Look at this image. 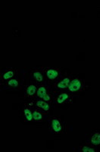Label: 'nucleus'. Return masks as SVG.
Returning a JSON list of instances; mask_svg holds the SVG:
<instances>
[{"mask_svg": "<svg viewBox=\"0 0 100 152\" xmlns=\"http://www.w3.org/2000/svg\"><path fill=\"white\" fill-rule=\"evenodd\" d=\"M46 120L48 123L49 131L52 135L60 136L67 133V125L62 116L51 115L46 118Z\"/></svg>", "mask_w": 100, "mask_h": 152, "instance_id": "f257e3e1", "label": "nucleus"}, {"mask_svg": "<svg viewBox=\"0 0 100 152\" xmlns=\"http://www.w3.org/2000/svg\"><path fill=\"white\" fill-rule=\"evenodd\" d=\"M90 87L86 82L84 78H80L79 76H77V75L74 76V78L71 80V83H70L68 88H67V91L70 92L74 97H79L84 95Z\"/></svg>", "mask_w": 100, "mask_h": 152, "instance_id": "f03ea898", "label": "nucleus"}, {"mask_svg": "<svg viewBox=\"0 0 100 152\" xmlns=\"http://www.w3.org/2000/svg\"><path fill=\"white\" fill-rule=\"evenodd\" d=\"M25 84H26L25 70H24V69H21L20 72L14 78L10 79L1 86L5 90L20 91L24 88Z\"/></svg>", "mask_w": 100, "mask_h": 152, "instance_id": "7ed1b4c3", "label": "nucleus"}, {"mask_svg": "<svg viewBox=\"0 0 100 152\" xmlns=\"http://www.w3.org/2000/svg\"><path fill=\"white\" fill-rule=\"evenodd\" d=\"M76 75L74 73L68 72L67 71H64V72L60 78L55 81V83L50 85L52 88L53 94L59 93L62 91H67L68 86L71 83V80L74 78V76Z\"/></svg>", "mask_w": 100, "mask_h": 152, "instance_id": "20e7f679", "label": "nucleus"}, {"mask_svg": "<svg viewBox=\"0 0 100 152\" xmlns=\"http://www.w3.org/2000/svg\"><path fill=\"white\" fill-rule=\"evenodd\" d=\"M74 99L75 97L67 91L54 94L52 105L54 108H57V109L64 108V107H67L72 104L74 101Z\"/></svg>", "mask_w": 100, "mask_h": 152, "instance_id": "39448f33", "label": "nucleus"}, {"mask_svg": "<svg viewBox=\"0 0 100 152\" xmlns=\"http://www.w3.org/2000/svg\"><path fill=\"white\" fill-rule=\"evenodd\" d=\"M25 77H26V81H32L38 85L46 84L41 66L27 69V70H25Z\"/></svg>", "mask_w": 100, "mask_h": 152, "instance_id": "423d86ee", "label": "nucleus"}, {"mask_svg": "<svg viewBox=\"0 0 100 152\" xmlns=\"http://www.w3.org/2000/svg\"><path fill=\"white\" fill-rule=\"evenodd\" d=\"M41 69L45 76L46 83L52 85L60 78L65 70H62L60 68L49 67V66H41Z\"/></svg>", "mask_w": 100, "mask_h": 152, "instance_id": "0eeeda50", "label": "nucleus"}, {"mask_svg": "<svg viewBox=\"0 0 100 152\" xmlns=\"http://www.w3.org/2000/svg\"><path fill=\"white\" fill-rule=\"evenodd\" d=\"M30 106L33 107H36L37 109L40 110L41 112L43 113V114L46 116L47 117L52 115V110H53L54 107L52 104L46 102L45 100H41V99H33L28 103Z\"/></svg>", "mask_w": 100, "mask_h": 152, "instance_id": "6e6552de", "label": "nucleus"}, {"mask_svg": "<svg viewBox=\"0 0 100 152\" xmlns=\"http://www.w3.org/2000/svg\"><path fill=\"white\" fill-rule=\"evenodd\" d=\"M54 94L50 85L47 84H42L38 86L37 93H36V98L41 99L46 102L52 104L53 102ZM53 106V105H52Z\"/></svg>", "mask_w": 100, "mask_h": 152, "instance_id": "1a4fd4ad", "label": "nucleus"}, {"mask_svg": "<svg viewBox=\"0 0 100 152\" xmlns=\"http://www.w3.org/2000/svg\"><path fill=\"white\" fill-rule=\"evenodd\" d=\"M21 69L12 67H5L0 71V85H2L12 78H14L20 72Z\"/></svg>", "mask_w": 100, "mask_h": 152, "instance_id": "9d476101", "label": "nucleus"}, {"mask_svg": "<svg viewBox=\"0 0 100 152\" xmlns=\"http://www.w3.org/2000/svg\"><path fill=\"white\" fill-rule=\"evenodd\" d=\"M86 142L94 145L96 147H100V128L90 129L85 133Z\"/></svg>", "mask_w": 100, "mask_h": 152, "instance_id": "9b49d317", "label": "nucleus"}, {"mask_svg": "<svg viewBox=\"0 0 100 152\" xmlns=\"http://www.w3.org/2000/svg\"><path fill=\"white\" fill-rule=\"evenodd\" d=\"M39 85L37 84L32 82V81H26V84L24 86V99L29 101L36 98V93L38 89Z\"/></svg>", "mask_w": 100, "mask_h": 152, "instance_id": "f8f14e48", "label": "nucleus"}, {"mask_svg": "<svg viewBox=\"0 0 100 152\" xmlns=\"http://www.w3.org/2000/svg\"><path fill=\"white\" fill-rule=\"evenodd\" d=\"M20 116L24 123H33V111L28 103L21 107Z\"/></svg>", "mask_w": 100, "mask_h": 152, "instance_id": "ddd939ff", "label": "nucleus"}, {"mask_svg": "<svg viewBox=\"0 0 100 152\" xmlns=\"http://www.w3.org/2000/svg\"><path fill=\"white\" fill-rule=\"evenodd\" d=\"M30 107H31L32 111H33V123H36V124H43L45 121V119H46L47 116H45L43 112H41L40 110L36 107H31V106Z\"/></svg>", "mask_w": 100, "mask_h": 152, "instance_id": "4468645a", "label": "nucleus"}, {"mask_svg": "<svg viewBox=\"0 0 100 152\" xmlns=\"http://www.w3.org/2000/svg\"><path fill=\"white\" fill-rule=\"evenodd\" d=\"M98 148L94 146V145H92L86 142L83 145H79L78 147V151L80 152H96Z\"/></svg>", "mask_w": 100, "mask_h": 152, "instance_id": "2eb2a0df", "label": "nucleus"}]
</instances>
